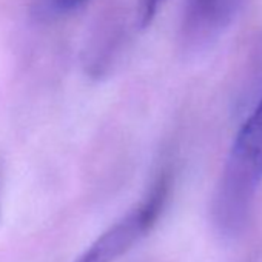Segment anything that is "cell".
Returning a JSON list of instances; mask_svg holds the SVG:
<instances>
[{
	"label": "cell",
	"mask_w": 262,
	"mask_h": 262,
	"mask_svg": "<svg viewBox=\"0 0 262 262\" xmlns=\"http://www.w3.org/2000/svg\"><path fill=\"white\" fill-rule=\"evenodd\" d=\"M262 185V97L242 123L219 178L211 216L225 239L237 237L248 219Z\"/></svg>",
	"instance_id": "cell-1"
},
{
	"label": "cell",
	"mask_w": 262,
	"mask_h": 262,
	"mask_svg": "<svg viewBox=\"0 0 262 262\" xmlns=\"http://www.w3.org/2000/svg\"><path fill=\"white\" fill-rule=\"evenodd\" d=\"M171 190V173L164 171L156 179L147 198L105 230L74 262H116L133 248L159 221Z\"/></svg>",
	"instance_id": "cell-2"
},
{
	"label": "cell",
	"mask_w": 262,
	"mask_h": 262,
	"mask_svg": "<svg viewBox=\"0 0 262 262\" xmlns=\"http://www.w3.org/2000/svg\"><path fill=\"white\" fill-rule=\"evenodd\" d=\"M241 0H188L184 17V39L190 47H204L231 22Z\"/></svg>",
	"instance_id": "cell-3"
},
{
	"label": "cell",
	"mask_w": 262,
	"mask_h": 262,
	"mask_svg": "<svg viewBox=\"0 0 262 262\" xmlns=\"http://www.w3.org/2000/svg\"><path fill=\"white\" fill-rule=\"evenodd\" d=\"M88 0H53V7L60 11V13H71L77 8H80L82 5H85Z\"/></svg>",
	"instance_id": "cell-4"
}]
</instances>
